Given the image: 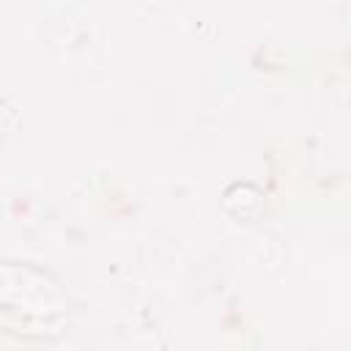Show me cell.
Returning <instances> with one entry per match:
<instances>
[{"instance_id": "1", "label": "cell", "mask_w": 351, "mask_h": 351, "mask_svg": "<svg viewBox=\"0 0 351 351\" xmlns=\"http://www.w3.org/2000/svg\"><path fill=\"white\" fill-rule=\"evenodd\" d=\"M0 321L16 337H55L69 324V296L60 282L36 263L3 261Z\"/></svg>"}]
</instances>
